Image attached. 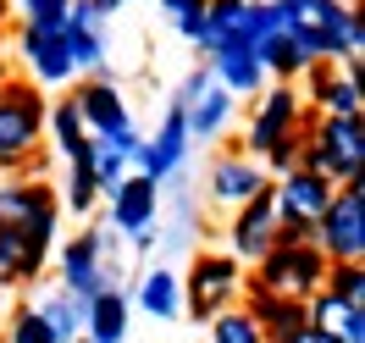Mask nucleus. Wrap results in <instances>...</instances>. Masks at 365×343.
I'll return each mask as SVG.
<instances>
[{
  "label": "nucleus",
  "instance_id": "f257e3e1",
  "mask_svg": "<svg viewBox=\"0 0 365 343\" xmlns=\"http://www.w3.org/2000/svg\"><path fill=\"white\" fill-rule=\"evenodd\" d=\"M299 166L332 188L365 183V116H316L299 138Z\"/></svg>",
  "mask_w": 365,
  "mask_h": 343
},
{
  "label": "nucleus",
  "instance_id": "f03ea898",
  "mask_svg": "<svg viewBox=\"0 0 365 343\" xmlns=\"http://www.w3.org/2000/svg\"><path fill=\"white\" fill-rule=\"evenodd\" d=\"M45 111H50V100L39 83H28V78H6L0 83V172H17V166H28L39 155Z\"/></svg>",
  "mask_w": 365,
  "mask_h": 343
},
{
  "label": "nucleus",
  "instance_id": "7ed1b4c3",
  "mask_svg": "<svg viewBox=\"0 0 365 343\" xmlns=\"http://www.w3.org/2000/svg\"><path fill=\"white\" fill-rule=\"evenodd\" d=\"M72 100H78V116H83L89 138L116 144V150L128 155V166H138V172H144V138L133 133V111H128V100H122V89H116L111 78H89L83 89L72 94Z\"/></svg>",
  "mask_w": 365,
  "mask_h": 343
},
{
  "label": "nucleus",
  "instance_id": "20e7f679",
  "mask_svg": "<svg viewBox=\"0 0 365 343\" xmlns=\"http://www.w3.org/2000/svg\"><path fill=\"white\" fill-rule=\"evenodd\" d=\"M272 200H277V238L282 244H310L321 210L332 200V183L304 172V166H288L282 178H272Z\"/></svg>",
  "mask_w": 365,
  "mask_h": 343
},
{
  "label": "nucleus",
  "instance_id": "39448f33",
  "mask_svg": "<svg viewBox=\"0 0 365 343\" xmlns=\"http://www.w3.org/2000/svg\"><path fill=\"white\" fill-rule=\"evenodd\" d=\"M238 294H244V260H232V255H222V250L194 255V266L182 277V304H188V316L194 321L222 316L227 304H238Z\"/></svg>",
  "mask_w": 365,
  "mask_h": 343
},
{
  "label": "nucleus",
  "instance_id": "423d86ee",
  "mask_svg": "<svg viewBox=\"0 0 365 343\" xmlns=\"http://www.w3.org/2000/svg\"><path fill=\"white\" fill-rule=\"evenodd\" d=\"M250 282H260V288H272V294H282V299H310L321 282H327V255H321L316 244H282V238H277L272 250L255 260Z\"/></svg>",
  "mask_w": 365,
  "mask_h": 343
},
{
  "label": "nucleus",
  "instance_id": "0eeeda50",
  "mask_svg": "<svg viewBox=\"0 0 365 343\" xmlns=\"http://www.w3.org/2000/svg\"><path fill=\"white\" fill-rule=\"evenodd\" d=\"M310 244H316L327 260H365V183L332 188V200L321 210Z\"/></svg>",
  "mask_w": 365,
  "mask_h": 343
},
{
  "label": "nucleus",
  "instance_id": "6e6552de",
  "mask_svg": "<svg viewBox=\"0 0 365 343\" xmlns=\"http://www.w3.org/2000/svg\"><path fill=\"white\" fill-rule=\"evenodd\" d=\"M61 222V200L50 194V183H6L0 188V232H23L28 244L50 250Z\"/></svg>",
  "mask_w": 365,
  "mask_h": 343
},
{
  "label": "nucleus",
  "instance_id": "1a4fd4ad",
  "mask_svg": "<svg viewBox=\"0 0 365 343\" xmlns=\"http://www.w3.org/2000/svg\"><path fill=\"white\" fill-rule=\"evenodd\" d=\"M282 6V34L304 50V61H332L338 45V23H343V0H277Z\"/></svg>",
  "mask_w": 365,
  "mask_h": 343
},
{
  "label": "nucleus",
  "instance_id": "9d476101",
  "mask_svg": "<svg viewBox=\"0 0 365 343\" xmlns=\"http://www.w3.org/2000/svg\"><path fill=\"white\" fill-rule=\"evenodd\" d=\"M172 106L188 116V138H222V128H227L232 111H238V94H227L210 78V67L200 61V67L182 78V89H178Z\"/></svg>",
  "mask_w": 365,
  "mask_h": 343
},
{
  "label": "nucleus",
  "instance_id": "9b49d317",
  "mask_svg": "<svg viewBox=\"0 0 365 343\" xmlns=\"http://www.w3.org/2000/svg\"><path fill=\"white\" fill-rule=\"evenodd\" d=\"M304 78V106L321 116H365V89H360V72L354 67H332V61H310L299 72Z\"/></svg>",
  "mask_w": 365,
  "mask_h": 343
},
{
  "label": "nucleus",
  "instance_id": "f8f14e48",
  "mask_svg": "<svg viewBox=\"0 0 365 343\" xmlns=\"http://www.w3.org/2000/svg\"><path fill=\"white\" fill-rule=\"evenodd\" d=\"M272 244H277V200H272V183H266L255 200H244V205L232 210V222H227V255H232V260H244V266H255Z\"/></svg>",
  "mask_w": 365,
  "mask_h": 343
},
{
  "label": "nucleus",
  "instance_id": "ddd939ff",
  "mask_svg": "<svg viewBox=\"0 0 365 343\" xmlns=\"http://www.w3.org/2000/svg\"><path fill=\"white\" fill-rule=\"evenodd\" d=\"M238 310L266 332V343H288L299 327H310V299H282L272 288H260L244 277V294H238Z\"/></svg>",
  "mask_w": 365,
  "mask_h": 343
},
{
  "label": "nucleus",
  "instance_id": "4468645a",
  "mask_svg": "<svg viewBox=\"0 0 365 343\" xmlns=\"http://www.w3.org/2000/svg\"><path fill=\"white\" fill-rule=\"evenodd\" d=\"M61 288L78 304H89L94 294L111 288V266H106V238L100 232H78L67 250H61Z\"/></svg>",
  "mask_w": 365,
  "mask_h": 343
},
{
  "label": "nucleus",
  "instance_id": "2eb2a0df",
  "mask_svg": "<svg viewBox=\"0 0 365 343\" xmlns=\"http://www.w3.org/2000/svg\"><path fill=\"white\" fill-rule=\"evenodd\" d=\"M17 50H23V61L34 67V83H39V89H45V83H67V78H72V56H67L61 28H34V23H23Z\"/></svg>",
  "mask_w": 365,
  "mask_h": 343
},
{
  "label": "nucleus",
  "instance_id": "dca6fc26",
  "mask_svg": "<svg viewBox=\"0 0 365 343\" xmlns=\"http://www.w3.org/2000/svg\"><path fill=\"white\" fill-rule=\"evenodd\" d=\"M266 183H272V178H266V166L255 155H216V166H210V200L227 205V210H238L244 200H255Z\"/></svg>",
  "mask_w": 365,
  "mask_h": 343
},
{
  "label": "nucleus",
  "instance_id": "f3484780",
  "mask_svg": "<svg viewBox=\"0 0 365 343\" xmlns=\"http://www.w3.org/2000/svg\"><path fill=\"white\" fill-rule=\"evenodd\" d=\"M182 160H188V116L172 106L166 122H160V133L144 138V178L166 183V178H178V172H182Z\"/></svg>",
  "mask_w": 365,
  "mask_h": 343
},
{
  "label": "nucleus",
  "instance_id": "a211bd4d",
  "mask_svg": "<svg viewBox=\"0 0 365 343\" xmlns=\"http://www.w3.org/2000/svg\"><path fill=\"white\" fill-rule=\"evenodd\" d=\"M155 205H160V183L144 178V172H138V178H122V183L111 188V222L128 232V238L144 232V227H155Z\"/></svg>",
  "mask_w": 365,
  "mask_h": 343
},
{
  "label": "nucleus",
  "instance_id": "6ab92c4d",
  "mask_svg": "<svg viewBox=\"0 0 365 343\" xmlns=\"http://www.w3.org/2000/svg\"><path fill=\"white\" fill-rule=\"evenodd\" d=\"M244 23H250V0H205V23H200V34L188 45L205 61L210 50H222V45H244Z\"/></svg>",
  "mask_w": 365,
  "mask_h": 343
},
{
  "label": "nucleus",
  "instance_id": "aec40b11",
  "mask_svg": "<svg viewBox=\"0 0 365 343\" xmlns=\"http://www.w3.org/2000/svg\"><path fill=\"white\" fill-rule=\"evenodd\" d=\"M210 78L222 83L227 94H260L266 89V67H260V56H255L250 45H222L205 56Z\"/></svg>",
  "mask_w": 365,
  "mask_h": 343
},
{
  "label": "nucleus",
  "instance_id": "412c9836",
  "mask_svg": "<svg viewBox=\"0 0 365 343\" xmlns=\"http://www.w3.org/2000/svg\"><path fill=\"white\" fill-rule=\"evenodd\" d=\"M310 327L332 332L338 343H365V304H349L332 288H316L310 294Z\"/></svg>",
  "mask_w": 365,
  "mask_h": 343
},
{
  "label": "nucleus",
  "instance_id": "4be33fe9",
  "mask_svg": "<svg viewBox=\"0 0 365 343\" xmlns=\"http://www.w3.org/2000/svg\"><path fill=\"white\" fill-rule=\"evenodd\" d=\"M83 338H94V343H122L128 338V299L116 294V288H106V294H94L89 304H83Z\"/></svg>",
  "mask_w": 365,
  "mask_h": 343
},
{
  "label": "nucleus",
  "instance_id": "5701e85b",
  "mask_svg": "<svg viewBox=\"0 0 365 343\" xmlns=\"http://www.w3.org/2000/svg\"><path fill=\"white\" fill-rule=\"evenodd\" d=\"M45 266V250L28 244L23 232H0V288H23Z\"/></svg>",
  "mask_w": 365,
  "mask_h": 343
},
{
  "label": "nucleus",
  "instance_id": "b1692460",
  "mask_svg": "<svg viewBox=\"0 0 365 343\" xmlns=\"http://www.w3.org/2000/svg\"><path fill=\"white\" fill-rule=\"evenodd\" d=\"M61 39H67V56H72V72H94L106 67V23H72L61 28Z\"/></svg>",
  "mask_w": 365,
  "mask_h": 343
},
{
  "label": "nucleus",
  "instance_id": "393cba45",
  "mask_svg": "<svg viewBox=\"0 0 365 343\" xmlns=\"http://www.w3.org/2000/svg\"><path fill=\"white\" fill-rule=\"evenodd\" d=\"M138 310H150L155 321H172L182 310V282L178 272H166V266H155V272L138 282Z\"/></svg>",
  "mask_w": 365,
  "mask_h": 343
},
{
  "label": "nucleus",
  "instance_id": "a878e982",
  "mask_svg": "<svg viewBox=\"0 0 365 343\" xmlns=\"http://www.w3.org/2000/svg\"><path fill=\"white\" fill-rule=\"evenodd\" d=\"M45 128L56 133V150H61L67 160L83 155V144H89V128H83V116H78V100H72V94H67V100H56V106L45 111Z\"/></svg>",
  "mask_w": 365,
  "mask_h": 343
},
{
  "label": "nucleus",
  "instance_id": "bb28decb",
  "mask_svg": "<svg viewBox=\"0 0 365 343\" xmlns=\"http://www.w3.org/2000/svg\"><path fill=\"white\" fill-rule=\"evenodd\" d=\"M34 310H39V321L50 327V338H56V343L83 338V304H78L67 288H61V294H50V299H39Z\"/></svg>",
  "mask_w": 365,
  "mask_h": 343
},
{
  "label": "nucleus",
  "instance_id": "cd10ccee",
  "mask_svg": "<svg viewBox=\"0 0 365 343\" xmlns=\"http://www.w3.org/2000/svg\"><path fill=\"white\" fill-rule=\"evenodd\" d=\"M255 56H260V67H266L272 83H294L299 72L310 67V61H304V50H299L288 34H277V39H266V45H255Z\"/></svg>",
  "mask_w": 365,
  "mask_h": 343
},
{
  "label": "nucleus",
  "instance_id": "c85d7f7f",
  "mask_svg": "<svg viewBox=\"0 0 365 343\" xmlns=\"http://www.w3.org/2000/svg\"><path fill=\"white\" fill-rule=\"evenodd\" d=\"M83 166H89L94 172V183H100V194H111L116 183H122V178H128V155H122V150H116V144H106V138H89V144H83Z\"/></svg>",
  "mask_w": 365,
  "mask_h": 343
},
{
  "label": "nucleus",
  "instance_id": "c756f323",
  "mask_svg": "<svg viewBox=\"0 0 365 343\" xmlns=\"http://www.w3.org/2000/svg\"><path fill=\"white\" fill-rule=\"evenodd\" d=\"M205 327H210V343H266V332H260L238 304H227L222 316H210Z\"/></svg>",
  "mask_w": 365,
  "mask_h": 343
},
{
  "label": "nucleus",
  "instance_id": "7c9ffc66",
  "mask_svg": "<svg viewBox=\"0 0 365 343\" xmlns=\"http://www.w3.org/2000/svg\"><path fill=\"white\" fill-rule=\"evenodd\" d=\"M321 288H332L349 304H365V260H327V282Z\"/></svg>",
  "mask_w": 365,
  "mask_h": 343
},
{
  "label": "nucleus",
  "instance_id": "2f4dec72",
  "mask_svg": "<svg viewBox=\"0 0 365 343\" xmlns=\"http://www.w3.org/2000/svg\"><path fill=\"white\" fill-rule=\"evenodd\" d=\"M282 34V6L277 0H250V23H244V45H266V39H277Z\"/></svg>",
  "mask_w": 365,
  "mask_h": 343
},
{
  "label": "nucleus",
  "instance_id": "473e14b6",
  "mask_svg": "<svg viewBox=\"0 0 365 343\" xmlns=\"http://www.w3.org/2000/svg\"><path fill=\"white\" fill-rule=\"evenodd\" d=\"M160 17L178 28L182 39H194L200 23H205V0H160Z\"/></svg>",
  "mask_w": 365,
  "mask_h": 343
},
{
  "label": "nucleus",
  "instance_id": "72a5a7b5",
  "mask_svg": "<svg viewBox=\"0 0 365 343\" xmlns=\"http://www.w3.org/2000/svg\"><path fill=\"white\" fill-rule=\"evenodd\" d=\"M94 194H100V183H94V172L83 166V160H72V172H67V205L83 216V210H94Z\"/></svg>",
  "mask_w": 365,
  "mask_h": 343
},
{
  "label": "nucleus",
  "instance_id": "f704fd0d",
  "mask_svg": "<svg viewBox=\"0 0 365 343\" xmlns=\"http://www.w3.org/2000/svg\"><path fill=\"white\" fill-rule=\"evenodd\" d=\"M67 11L72 0H23V17L34 28H67Z\"/></svg>",
  "mask_w": 365,
  "mask_h": 343
},
{
  "label": "nucleus",
  "instance_id": "c9c22d12",
  "mask_svg": "<svg viewBox=\"0 0 365 343\" xmlns=\"http://www.w3.org/2000/svg\"><path fill=\"white\" fill-rule=\"evenodd\" d=\"M11 343H56V338H50V327L39 321V310L28 304V310L11 316Z\"/></svg>",
  "mask_w": 365,
  "mask_h": 343
},
{
  "label": "nucleus",
  "instance_id": "e433bc0d",
  "mask_svg": "<svg viewBox=\"0 0 365 343\" xmlns=\"http://www.w3.org/2000/svg\"><path fill=\"white\" fill-rule=\"evenodd\" d=\"M288 343H338V338H332V332H321V327H299Z\"/></svg>",
  "mask_w": 365,
  "mask_h": 343
},
{
  "label": "nucleus",
  "instance_id": "4c0bfd02",
  "mask_svg": "<svg viewBox=\"0 0 365 343\" xmlns=\"http://www.w3.org/2000/svg\"><path fill=\"white\" fill-rule=\"evenodd\" d=\"M6 11H11V0H0V28H6Z\"/></svg>",
  "mask_w": 365,
  "mask_h": 343
},
{
  "label": "nucleus",
  "instance_id": "58836bf2",
  "mask_svg": "<svg viewBox=\"0 0 365 343\" xmlns=\"http://www.w3.org/2000/svg\"><path fill=\"white\" fill-rule=\"evenodd\" d=\"M0 83H6V56H0Z\"/></svg>",
  "mask_w": 365,
  "mask_h": 343
},
{
  "label": "nucleus",
  "instance_id": "ea45409f",
  "mask_svg": "<svg viewBox=\"0 0 365 343\" xmlns=\"http://www.w3.org/2000/svg\"><path fill=\"white\" fill-rule=\"evenodd\" d=\"M6 294H11V288H0V304H6Z\"/></svg>",
  "mask_w": 365,
  "mask_h": 343
},
{
  "label": "nucleus",
  "instance_id": "a19ab883",
  "mask_svg": "<svg viewBox=\"0 0 365 343\" xmlns=\"http://www.w3.org/2000/svg\"><path fill=\"white\" fill-rule=\"evenodd\" d=\"M72 343H94V338H72Z\"/></svg>",
  "mask_w": 365,
  "mask_h": 343
},
{
  "label": "nucleus",
  "instance_id": "79ce46f5",
  "mask_svg": "<svg viewBox=\"0 0 365 343\" xmlns=\"http://www.w3.org/2000/svg\"><path fill=\"white\" fill-rule=\"evenodd\" d=\"M0 45H6V28H0Z\"/></svg>",
  "mask_w": 365,
  "mask_h": 343
}]
</instances>
